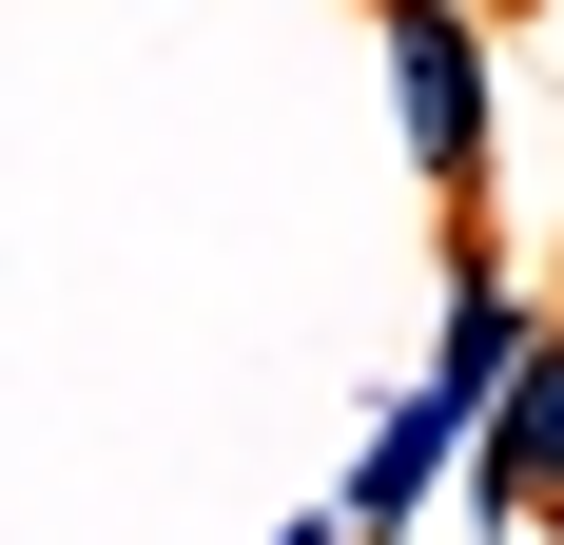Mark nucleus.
<instances>
[{"label": "nucleus", "instance_id": "1", "mask_svg": "<svg viewBox=\"0 0 564 545\" xmlns=\"http://www.w3.org/2000/svg\"><path fill=\"white\" fill-rule=\"evenodd\" d=\"M390 98H409V157H429V175L487 157V58H467L448 0H390Z\"/></svg>", "mask_w": 564, "mask_h": 545}, {"label": "nucleus", "instance_id": "2", "mask_svg": "<svg viewBox=\"0 0 564 545\" xmlns=\"http://www.w3.org/2000/svg\"><path fill=\"white\" fill-rule=\"evenodd\" d=\"M487 488H507V506H545V488H564V331H545V351L507 371V429H487Z\"/></svg>", "mask_w": 564, "mask_h": 545}, {"label": "nucleus", "instance_id": "3", "mask_svg": "<svg viewBox=\"0 0 564 545\" xmlns=\"http://www.w3.org/2000/svg\"><path fill=\"white\" fill-rule=\"evenodd\" d=\"M448 409H467V389H429V409H390V429H370V488H350V526H409V488L448 468Z\"/></svg>", "mask_w": 564, "mask_h": 545}, {"label": "nucleus", "instance_id": "4", "mask_svg": "<svg viewBox=\"0 0 564 545\" xmlns=\"http://www.w3.org/2000/svg\"><path fill=\"white\" fill-rule=\"evenodd\" d=\"M448 20H487V0H448Z\"/></svg>", "mask_w": 564, "mask_h": 545}]
</instances>
